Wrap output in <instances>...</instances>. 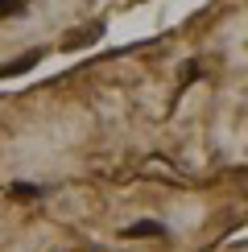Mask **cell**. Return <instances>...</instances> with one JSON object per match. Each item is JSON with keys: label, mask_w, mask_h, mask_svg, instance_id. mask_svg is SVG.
I'll return each mask as SVG.
<instances>
[{"label": "cell", "mask_w": 248, "mask_h": 252, "mask_svg": "<svg viewBox=\"0 0 248 252\" xmlns=\"http://www.w3.org/2000/svg\"><path fill=\"white\" fill-rule=\"evenodd\" d=\"M37 62H41V54H37V50H33V54H25V58H17V62H8V66H0V75H25V70H33L37 66Z\"/></svg>", "instance_id": "cell-1"}, {"label": "cell", "mask_w": 248, "mask_h": 252, "mask_svg": "<svg viewBox=\"0 0 248 252\" xmlns=\"http://www.w3.org/2000/svg\"><path fill=\"white\" fill-rule=\"evenodd\" d=\"M128 236H165V227L157 219H137V223L128 227Z\"/></svg>", "instance_id": "cell-2"}, {"label": "cell", "mask_w": 248, "mask_h": 252, "mask_svg": "<svg viewBox=\"0 0 248 252\" xmlns=\"http://www.w3.org/2000/svg\"><path fill=\"white\" fill-rule=\"evenodd\" d=\"M41 194V186H33V182H13V198H37Z\"/></svg>", "instance_id": "cell-3"}, {"label": "cell", "mask_w": 248, "mask_h": 252, "mask_svg": "<svg viewBox=\"0 0 248 252\" xmlns=\"http://www.w3.org/2000/svg\"><path fill=\"white\" fill-rule=\"evenodd\" d=\"M29 0H0V17H13V13H25Z\"/></svg>", "instance_id": "cell-4"}]
</instances>
